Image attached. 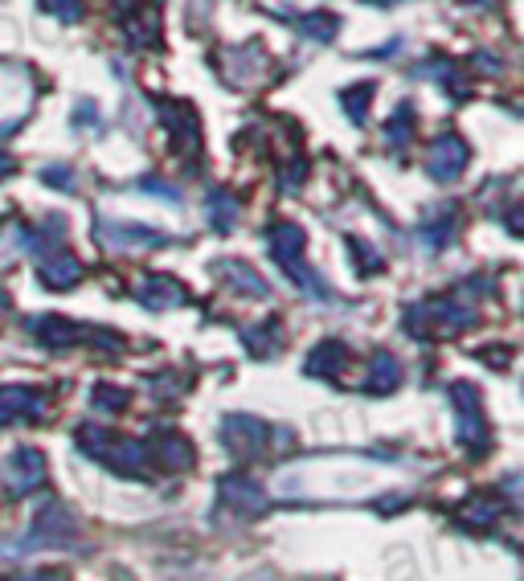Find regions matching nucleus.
<instances>
[{
	"label": "nucleus",
	"instance_id": "f257e3e1",
	"mask_svg": "<svg viewBox=\"0 0 524 581\" xmlns=\"http://www.w3.org/2000/svg\"><path fill=\"white\" fill-rule=\"evenodd\" d=\"M303 33H312V37H332V33H336V17H328V13L303 17Z\"/></svg>",
	"mask_w": 524,
	"mask_h": 581
}]
</instances>
